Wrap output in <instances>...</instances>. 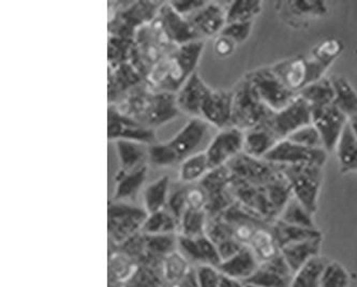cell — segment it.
I'll use <instances>...</instances> for the list:
<instances>
[{"mask_svg": "<svg viewBox=\"0 0 357 287\" xmlns=\"http://www.w3.org/2000/svg\"><path fill=\"white\" fill-rule=\"evenodd\" d=\"M230 189L236 203L259 217L273 223L293 196L280 167L241 153L227 163Z\"/></svg>", "mask_w": 357, "mask_h": 287, "instance_id": "obj_1", "label": "cell"}, {"mask_svg": "<svg viewBox=\"0 0 357 287\" xmlns=\"http://www.w3.org/2000/svg\"><path fill=\"white\" fill-rule=\"evenodd\" d=\"M204 50L203 40L179 45L153 69L151 79L157 85V91H178L190 75L195 73Z\"/></svg>", "mask_w": 357, "mask_h": 287, "instance_id": "obj_2", "label": "cell"}, {"mask_svg": "<svg viewBox=\"0 0 357 287\" xmlns=\"http://www.w3.org/2000/svg\"><path fill=\"white\" fill-rule=\"evenodd\" d=\"M121 111L151 129L176 117L179 108L174 93L139 89L129 95Z\"/></svg>", "mask_w": 357, "mask_h": 287, "instance_id": "obj_3", "label": "cell"}, {"mask_svg": "<svg viewBox=\"0 0 357 287\" xmlns=\"http://www.w3.org/2000/svg\"><path fill=\"white\" fill-rule=\"evenodd\" d=\"M233 91L232 126L247 131L268 124L274 111L262 103L248 78L244 77Z\"/></svg>", "mask_w": 357, "mask_h": 287, "instance_id": "obj_4", "label": "cell"}, {"mask_svg": "<svg viewBox=\"0 0 357 287\" xmlns=\"http://www.w3.org/2000/svg\"><path fill=\"white\" fill-rule=\"evenodd\" d=\"M279 167L290 185L293 197L302 203L311 214H316L322 186L323 167L314 163Z\"/></svg>", "mask_w": 357, "mask_h": 287, "instance_id": "obj_5", "label": "cell"}, {"mask_svg": "<svg viewBox=\"0 0 357 287\" xmlns=\"http://www.w3.org/2000/svg\"><path fill=\"white\" fill-rule=\"evenodd\" d=\"M149 213L144 208L121 201H112L107 211L109 246H121L139 234Z\"/></svg>", "mask_w": 357, "mask_h": 287, "instance_id": "obj_6", "label": "cell"}, {"mask_svg": "<svg viewBox=\"0 0 357 287\" xmlns=\"http://www.w3.org/2000/svg\"><path fill=\"white\" fill-rule=\"evenodd\" d=\"M262 103L271 111L278 112L292 103L297 94L283 84L269 67L259 68L246 75Z\"/></svg>", "mask_w": 357, "mask_h": 287, "instance_id": "obj_7", "label": "cell"}, {"mask_svg": "<svg viewBox=\"0 0 357 287\" xmlns=\"http://www.w3.org/2000/svg\"><path fill=\"white\" fill-rule=\"evenodd\" d=\"M245 131L230 126L221 129L213 135L207 149L206 154L209 171L227 166L235 157L244 151Z\"/></svg>", "mask_w": 357, "mask_h": 287, "instance_id": "obj_8", "label": "cell"}, {"mask_svg": "<svg viewBox=\"0 0 357 287\" xmlns=\"http://www.w3.org/2000/svg\"><path fill=\"white\" fill-rule=\"evenodd\" d=\"M213 127L201 117H193L181 129L172 140L167 142L178 159L179 163L192 155L201 153L199 149L203 145L211 143V129Z\"/></svg>", "mask_w": 357, "mask_h": 287, "instance_id": "obj_9", "label": "cell"}, {"mask_svg": "<svg viewBox=\"0 0 357 287\" xmlns=\"http://www.w3.org/2000/svg\"><path fill=\"white\" fill-rule=\"evenodd\" d=\"M107 138L109 140H128L151 145L155 135L153 129L141 124L137 119L121 112L115 105L109 107L107 119Z\"/></svg>", "mask_w": 357, "mask_h": 287, "instance_id": "obj_10", "label": "cell"}, {"mask_svg": "<svg viewBox=\"0 0 357 287\" xmlns=\"http://www.w3.org/2000/svg\"><path fill=\"white\" fill-rule=\"evenodd\" d=\"M310 124H312V109L297 95L296 98L282 110L274 112L268 126L279 140H283L302 127Z\"/></svg>", "mask_w": 357, "mask_h": 287, "instance_id": "obj_11", "label": "cell"}, {"mask_svg": "<svg viewBox=\"0 0 357 287\" xmlns=\"http://www.w3.org/2000/svg\"><path fill=\"white\" fill-rule=\"evenodd\" d=\"M328 153L324 149H313L296 145L288 139L279 141L264 161L277 166H292L301 163H314L324 167Z\"/></svg>", "mask_w": 357, "mask_h": 287, "instance_id": "obj_12", "label": "cell"}, {"mask_svg": "<svg viewBox=\"0 0 357 287\" xmlns=\"http://www.w3.org/2000/svg\"><path fill=\"white\" fill-rule=\"evenodd\" d=\"M349 124V119L334 105L312 109V125L318 129L327 153L336 149L341 133Z\"/></svg>", "mask_w": 357, "mask_h": 287, "instance_id": "obj_13", "label": "cell"}, {"mask_svg": "<svg viewBox=\"0 0 357 287\" xmlns=\"http://www.w3.org/2000/svg\"><path fill=\"white\" fill-rule=\"evenodd\" d=\"M177 250L195 269L205 266L218 268L222 262L216 244L206 234L195 238L177 235Z\"/></svg>", "mask_w": 357, "mask_h": 287, "instance_id": "obj_14", "label": "cell"}, {"mask_svg": "<svg viewBox=\"0 0 357 287\" xmlns=\"http://www.w3.org/2000/svg\"><path fill=\"white\" fill-rule=\"evenodd\" d=\"M157 20L163 35L177 47L201 40L188 19L177 13L169 3L161 5Z\"/></svg>", "mask_w": 357, "mask_h": 287, "instance_id": "obj_15", "label": "cell"}, {"mask_svg": "<svg viewBox=\"0 0 357 287\" xmlns=\"http://www.w3.org/2000/svg\"><path fill=\"white\" fill-rule=\"evenodd\" d=\"M344 43L339 39L328 38L313 47L310 55L305 57L307 67V85L326 77L328 68L340 57Z\"/></svg>", "mask_w": 357, "mask_h": 287, "instance_id": "obj_16", "label": "cell"}, {"mask_svg": "<svg viewBox=\"0 0 357 287\" xmlns=\"http://www.w3.org/2000/svg\"><path fill=\"white\" fill-rule=\"evenodd\" d=\"M233 91H211L202 108L203 119L213 128L225 129L232 126Z\"/></svg>", "mask_w": 357, "mask_h": 287, "instance_id": "obj_17", "label": "cell"}, {"mask_svg": "<svg viewBox=\"0 0 357 287\" xmlns=\"http://www.w3.org/2000/svg\"><path fill=\"white\" fill-rule=\"evenodd\" d=\"M211 91L213 89L195 71L177 91L176 101L179 111H183L193 117H201L203 105Z\"/></svg>", "mask_w": 357, "mask_h": 287, "instance_id": "obj_18", "label": "cell"}, {"mask_svg": "<svg viewBox=\"0 0 357 287\" xmlns=\"http://www.w3.org/2000/svg\"><path fill=\"white\" fill-rule=\"evenodd\" d=\"M292 279V270L282 255L278 254L274 258L261 263L258 270L245 284L259 287H290Z\"/></svg>", "mask_w": 357, "mask_h": 287, "instance_id": "obj_19", "label": "cell"}, {"mask_svg": "<svg viewBox=\"0 0 357 287\" xmlns=\"http://www.w3.org/2000/svg\"><path fill=\"white\" fill-rule=\"evenodd\" d=\"M199 39L218 36L227 25V8L207 1L204 7L187 17Z\"/></svg>", "mask_w": 357, "mask_h": 287, "instance_id": "obj_20", "label": "cell"}, {"mask_svg": "<svg viewBox=\"0 0 357 287\" xmlns=\"http://www.w3.org/2000/svg\"><path fill=\"white\" fill-rule=\"evenodd\" d=\"M260 260L249 246L241 249L230 258L222 260L218 270L221 276L247 282L260 266Z\"/></svg>", "mask_w": 357, "mask_h": 287, "instance_id": "obj_21", "label": "cell"}, {"mask_svg": "<svg viewBox=\"0 0 357 287\" xmlns=\"http://www.w3.org/2000/svg\"><path fill=\"white\" fill-rule=\"evenodd\" d=\"M141 263L119 246H109V287H123Z\"/></svg>", "mask_w": 357, "mask_h": 287, "instance_id": "obj_22", "label": "cell"}, {"mask_svg": "<svg viewBox=\"0 0 357 287\" xmlns=\"http://www.w3.org/2000/svg\"><path fill=\"white\" fill-rule=\"evenodd\" d=\"M271 71L285 87L298 95L307 85V67L305 57H293L271 66Z\"/></svg>", "mask_w": 357, "mask_h": 287, "instance_id": "obj_23", "label": "cell"}, {"mask_svg": "<svg viewBox=\"0 0 357 287\" xmlns=\"http://www.w3.org/2000/svg\"><path fill=\"white\" fill-rule=\"evenodd\" d=\"M321 249H322V237L287 245L281 249L280 254L282 255L285 263L288 264L294 274L309 260L321 255Z\"/></svg>", "mask_w": 357, "mask_h": 287, "instance_id": "obj_24", "label": "cell"}, {"mask_svg": "<svg viewBox=\"0 0 357 287\" xmlns=\"http://www.w3.org/2000/svg\"><path fill=\"white\" fill-rule=\"evenodd\" d=\"M268 124L245 131L244 154L257 159H264L273 147L279 142Z\"/></svg>", "mask_w": 357, "mask_h": 287, "instance_id": "obj_25", "label": "cell"}, {"mask_svg": "<svg viewBox=\"0 0 357 287\" xmlns=\"http://www.w3.org/2000/svg\"><path fill=\"white\" fill-rule=\"evenodd\" d=\"M115 143L121 161V171L131 172L146 166L145 159L149 157L146 145L128 140H117Z\"/></svg>", "mask_w": 357, "mask_h": 287, "instance_id": "obj_26", "label": "cell"}, {"mask_svg": "<svg viewBox=\"0 0 357 287\" xmlns=\"http://www.w3.org/2000/svg\"><path fill=\"white\" fill-rule=\"evenodd\" d=\"M334 101L333 105L344 113L349 121L357 117V91L350 82L341 75H333Z\"/></svg>", "mask_w": 357, "mask_h": 287, "instance_id": "obj_27", "label": "cell"}, {"mask_svg": "<svg viewBox=\"0 0 357 287\" xmlns=\"http://www.w3.org/2000/svg\"><path fill=\"white\" fill-rule=\"evenodd\" d=\"M335 151L341 172H357V138L350 124L341 133Z\"/></svg>", "mask_w": 357, "mask_h": 287, "instance_id": "obj_28", "label": "cell"}, {"mask_svg": "<svg viewBox=\"0 0 357 287\" xmlns=\"http://www.w3.org/2000/svg\"><path fill=\"white\" fill-rule=\"evenodd\" d=\"M273 233L279 249L284 248L292 243L309 240V239L321 238L322 233L318 228H304L293 226L277 220L273 223Z\"/></svg>", "mask_w": 357, "mask_h": 287, "instance_id": "obj_29", "label": "cell"}, {"mask_svg": "<svg viewBox=\"0 0 357 287\" xmlns=\"http://www.w3.org/2000/svg\"><path fill=\"white\" fill-rule=\"evenodd\" d=\"M147 175V166L142 167L131 172L119 171L116 175V186L114 193V201L126 203L139 193Z\"/></svg>", "mask_w": 357, "mask_h": 287, "instance_id": "obj_30", "label": "cell"}, {"mask_svg": "<svg viewBox=\"0 0 357 287\" xmlns=\"http://www.w3.org/2000/svg\"><path fill=\"white\" fill-rule=\"evenodd\" d=\"M301 96L311 109L332 105L334 101V87L331 78L324 77L318 81L313 82L299 91Z\"/></svg>", "mask_w": 357, "mask_h": 287, "instance_id": "obj_31", "label": "cell"}, {"mask_svg": "<svg viewBox=\"0 0 357 287\" xmlns=\"http://www.w3.org/2000/svg\"><path fill=\"white\" fill-rule=\"evenodd\" d=\"M330 259L322 255L314 257L293 274L290 287H319L321 277Z\"/></svg>", "mask_w": 357, "mask_h": 287, "instance_id": "obj_32", "label": "cell"}, {"mask_svg": "<svg viewBox=\"0 0 357 287\" xmlns=\"http://www.w3.org/2000/svg\"><path fill=\"white\" fill-rule=\"evenodd\" d=\"M249 248L253 251L255 256L258 257L260 263L266 262L280 254V249L273 233V224L266 225L259 229L253 236Z\"/></svg>", "mask_w": 357, "mask_h": 287, "instance_id": "obj_33", "label": "cell"}, {"mask_svg": "<svg viewBox=\"0 0 357 287\" xmlns=\"http://www.w3.org/2000/svg\"><path fill=\"white\" fill-rule=\"evenodd\" d=\"M162 262L144 260L141 263L137 272L123 287H162Z\"/></svg>", "mask_w": 357, "mask_h": 287, "instance_id": "obj_34", "label": "cell"}, {"mask_svg": "<svg viewBox=\"0 0 357 287\" xmlns=\"http://www.w3.org/2000/svg\"><path fill=\"white\" fill-rule=\"evenodd\" d=\"M169 182V175H163L145 189L144 209L149 214L167 208Z\"/></svg>", "mask_w": 357, "mask_h": 287, "instance_id": "obj_35", "label": "cell"}, {"mask_svg": "<svg viewBox=\"0 0 357 287\" xmlns=\"http://www.w3.org/2000/svg\"><path fill=\"white\" fill-rule=\"evenodd\" d=\"M142 233L145 235H178V222L167 208L151 213L145 221Z\"/></svg>", "mask_w": 357, "mask_h": 287, "instance_id": "obj_36", "label": "cell"}, {"mask_svg": "<svg viewBox=\"0 0 357 287\" xmlns=\"http://www.w3.org/2000/svg\"><path fill=\"white\" fill-rule=\"evenodd\" d=\"M141 73L135 69L132 64L125 63L114 69L113 75L109 77V99L112 96H117L126 91L141 81Z\"/></svg>", "mask_w": 357, "mask_h": 287, "instance_id": "obj_37", "label": "cell"}, {"mask_svg": "<svg viewBox=\"0 0 357 287\" xmlns=\"http://www.w3.org/2000/svg\"><path fill=\"white\" fill-rule=\"evenodd\" d=\"M208 216L203 210L187 208L179 221L178 235L187 238H195L206 234Z\"/></svg>", "mask_w": 357, "mask_h": 287, "instance_id": "obj_38", "label": "cell"}, {"mask_svg": "<svg viewBox=\"0 0 357 287\" xmlns=\"http://www.w3.org/2000/svg\"><path fill=\"white\" fill-rule=\"evenodd\" d=\"M278 220L293 226L317 228L316 223L313 220V214H311L302 203L293 196L281 211Z\"/></svg>", "mask_w": 357, "mask_h": 287, "instance_id": "obj_39", "label": "cell"}, {"mask_svg": "<svg viewBox=\"0 0 357 287\" xmlns=\"http://www.w3.org/2000/svg\"><path fill=\"white\" fill-rule=\"evenodd\" d=\"M262 10L260 0H235L227 7V24L253 22Z\"/></svg>", "mask_w": 357, "mask_h": 287, "instance_id": "obj_40", "label": "cell"}, {"mask_svg": "<svg viewBox=\"0 0 357 287\" xmlns=\"http://www.w3.org/2000/svg\"><path fill=\"white\" fill-rule=\"evenodd\" d=\"M208 172L206 154L205 152L197 153L181 163L179 168V181L183 184H192L202 180Z\"/></svg>", "mask_w": 357, "mask_h": 287, "instance_id": "obj_41", "label": "cell"}, {"mask_svg": "<svg viewBox=\"0 0 357 287\" xmlns=\"http://www.w3.org/2000/svg\"><path fill=\"white\" fill-rule=\"evenodd\" d=\"M351 277L346 267L331 260L325 267L319 287H350Z\"/></svg>", "mask_w": 357, "mask_h": 287, "instance_id": "obj_42", "label": "cell"}, {"mask_svg": "<svg viewBox=\"0 0 357 287\" xmlns=\"http://www.w3.org/2000/svg\"><path fill=\"white\" fill-rule=\"evenodd\" d=\"M287 139L296 143V145L308 147V149H324L320 133L312 124L302 127V128L293 133L292 135H289Z\"/></svg>", "mask_w": 357, "mask_h": 287, "instance_id": "obj_43", "label": "cell"}, {"mask_svg": "<svg viewBox=\"0 0 357 287\" xmlns=\"http://www.w3.org/2000/svg\"><path fill=\"white\" fill-rule=\"evenodd\" d=\"M149 159L153 166L159 168L174 166L179 163L178 159L174 154L172 149L165 143H153L149 147Z\"/></svg>", "mask_w": 357, "mask_h": 287, "instance_id": "obj_44", "label": "cell"}, {"mask_svg": "<svg viewBox=\"0 0 357 287\" xmlns=\"http://www.w3.org/2000/svg\"><path fill=\"white\" fill-rule=\"evenodd\" d=\"M253 29V22H238L227 24L219 35L225 36L233 40L237 45L244 43L250 37Z\"/></svg>", "mask_w": 357, "mask_h": 287, "instance_id": "obj_45", "label": "cell"}, {"mask_svg": "<svg viewBox=\"0 0 357 287\" xmlns=\"http://www.w3.org/2000/svg\"><path fill=\"white\" fill-rule=\"evenodd\" d=\"M293 15L321 17L327 12L326 3L323 1H291L287 3Z\"/></svg>", "mask_w": 357, "mask_h": 287, "instance_id": "obj_46", "label": "cell"}, {"mask_svg": "<svg viewBox=\"0 0 357 287\" xmlns=\"http://www.w3.org/2000/svg\"><path fill=\"white\" fill-rule=\"evenodd\" d=\"M167 209L176 219L179 226V221L187 209V187H181L169 195Z\"/></svg>", "mask_w": 357, "mask_h": 287, "instance_id": "obj_47", "label": "cell"}, {"mask_svg": "<svg viewBox=\"0 0 357 287\" xmlns=\"http://www.w3.org/2000/svg\"><path fill=\"white\" fill-rule=\"evenodd\" d=\"M197 287L220 286L221 274L215 267H199L195 269Z\"/></svg>", "mask_w": 357, "mask_h": 287, "instance_id": "obj_48", "label": "cell"}, {"mask_svg": "<svg viewBox=\"0 0 357 287\" xmlns=\"http://www.w3.org/2000/svg\"><path fill=\"white\" fill-rule=\"evenodd\" d=\"M173 9L185 17H189L195 12L199 11L201 8L206 5L207 1L204 0H177V1H169Z\"/></svg>", "mask_w": 357, "mask_h": 287, "instance_id": "obj_49", "label": "cell"}, {"mask_svg": "<svg viewBox=\"0 0 357 287\" xmlns=\"http://www.w3.org/2000/svg\"><path fill=\"white\" fill-rule=\"evenodd\" d=\"M236 47V43L230 38L218 35L216 40H215V43H213V52H215L217 57L225 59V57H231L234 53Z\"/></svg>", "mask_w": 357, "mask_h": 287, "instance_id": "obj_50", "label": "cell"}, {"mask_svg": "<svg viewBox=\"0 0 357 287\" xmlns=\"http://www.w3.org/2000/svg\"><path fill=\"white\" fill-rule=\"evenodd\" d=\"M219 287H246V284L241 281L221 276L220 286Z\"/></svg>", "mask_w": 357, "mask_h": 287, "instance_id": "obj_51", "label": "cell"}, {"mask_svg": "<svg viewBox=\"0 0 357 287\" xmlns=\"http://www.w3.org/2000/svg\"><path fill=\"white\" fill-rule=\"evenodd\" d=\"M349 124H350L351 128H352L353 133H354L357 138V117L351 119L350 121H349Z\"/></svg>", "mask_w": 357, "mask_h": 287, "instance_id": "obj_52", "label": "cell"}, {"mask_svg": "<svg viewBox=\"0 0 357 287\" xmlns=\"http://www.w3.org/2000/svg\"><path fill=\"white\" fill-rule=\"evenodd\" d=\"M246 287H259V286H255V285L246 284Z\"/></svg>", "mask_w": 357, "mask_h": 287, "instance_id": "obj_53", "label": "cell"}]
</instances>
